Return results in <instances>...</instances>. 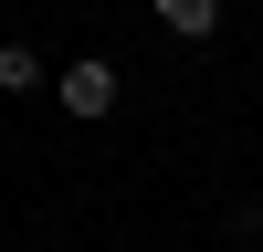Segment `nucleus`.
<instances>
[{
  "mask_svg": "<svg viewBox=\"0 0 263 252\" xmlns=\"http://www.w3.org/2000/svg\"><path fill=\"white\" fill-rule=\"evenodd\" d=\"M53 95H63V116H84V126H95L105 105H116V63H105V53L63 63V74H53Z\"/></svg>",
  "mask_w": 263,
  "mask_h": 252,
  "instance_id": "obj_1",
  "label": "nucleus"
},
{
  "mask_svg": "<svg viewBox=\"0 0 263 252\" xmlns=\"http://www.w3.org/2000/svg\"><path fill=\"white\" fill-rule=\"evenodd\" d=\"M158 32H179V42H211V32H221V0H158Z\"/></svg>",
  "mask_w": 263,
  "mask_h": 252,
  "instance_id": "obj_2",
  "label": "nucleus"
},
{
  "mask_svg": "<svg viewBox=\"0 0 263 252\" xmlns=\"http://www.w3.org/2000/svg\"><path fill=\"white\" fill-rule=\"evenodd\" d=\"M42 84V53H21V42H0V95H32Z\"/></svg>",
  "mask_w": 263,
  "mask_h": 252,
  "instance_id": "obj_3",
  "label": "nucleus"
}]
</instances>
